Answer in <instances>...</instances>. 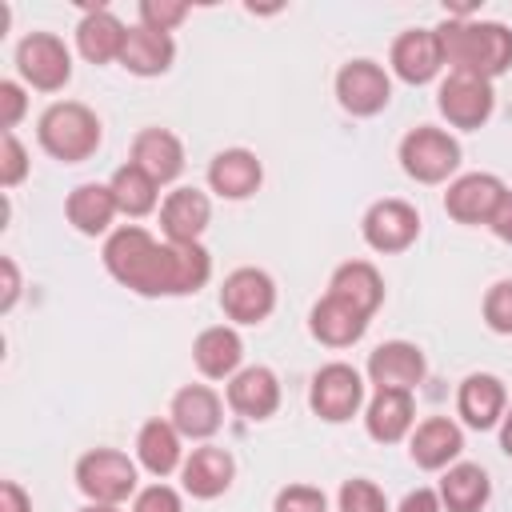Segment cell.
<instances>
[{
	"label": "cell",
	"mask_w": 512,
	"mask_h": 512,
	"mask_svg": "<svg viewBox=\"0 0 512 512\" xmlns=\"http://www.w3.org/2000/svg\"><path fill=\"white\" fill-rule=\"evenodd\" d=\"M172 56H176V44H172L168 32H152V28L136 24V28H128L120 64H124L132 76H160V72L172 68Z\"/></svg>",
	"instance_id": "obj_27"
},
{
	"label": "cell",
	"mask_w": 512,
	"mask_h": 512,
	"mask_svg": "<svg viewBox=\"0 0 512 512\" xmlns=\"http://www.w3.org/2000/svg\"><path fill=\"white\" fill-rule=\"evenodd\" d=\"M232 476H236V460L224 448H216V444L192 448V456L180 464L184 492L196 496V500H216L220 492H228Z\"/></svg>",
	"instance_id": "obj_18"
},
{
	"label": "cell",
	"mask_w": 512,
	"mask_h": 512,
	"mask_svg": "<svg viewBox=\"0 0 512 512\" xmlns=\"http://www.w3.org/2000/svg\"><path fill=\"white\" fill-rule=\"evenodd\" d=\"M228 408L248 416V420H268L280 408V380H276V372L264 368V364L240 368L228 380Z\"/></svg>",
	"instance_id": "obj_16"
},
{
	"label": "cell",
	"mask_w": 512,
	"mask_h": 512,
	"mask_svg": "<svg viewBox=\"0 0 512 512\" xmlns=\"http://www.w3.org/2000/svg\"><path fill=\"white\" fill-rule=\"evenodd\" d=\"M132 512H184V504H180V492H176V488H168V484H148V488L136 492Z\"/></svg>",
	"instance_id": "obj_38"
},
{
	"label": "cell",
	"mask_w": 512,
	"mask_h": 512,
	"mask_svg": "<svg viewBox=\"0 0 512 512\" xmlns=\"http://www.w3.org/2000/svg\"><path fill=\"white\" fill-rule=\"evenodd\" d=\"M336 100L352 116H376L392 100V80L372 60H352L336 72Z\"/></svg>",
	"instance_id": "obj_10"
},
{
	"label": "cell",
	"mask_w": 512,
	"mask_h": 512,
	"mask_svg": "<svg viewBox=\"0 0 512 512\" xmlns=\"http://www.w3.org/2000/svg\"><path fill=\"white\" fill-rule=\"evenodd\" d=\"M488 228H492L504 244H512V192H504V196H500V204H496V212H492Z\"/></svg>",
	"instance_id": "obj_43"
},
{
	"label": "cell",
	"mask_w": 512,
	"mask_h": 512,
	"mask_svg": "<svg viewBox=\"0 0 512 512\" xmlns=\"http://www.w3.org/2000/svg\"><path fill=\"white\" fill-rule=\"evenodd\" d=\"M308 328H312V336H316L320 344H328V348H348V344H356V340L364 336L368 320H364L360 312H352L348 304H340L336 296H324V300L312 308Z\"/></svg>",
	"instance_id": "obj_29"
},
{
	"label": "cell",
	"mask_w": 512,
	"mask_h": 512,
	"mask_svg": "<svg viewBox=\"0 0 512 512\" xmlns=\"http://www.w3.org/2000/svg\"><path fill=\"white\" fill-rule=\"evenodd\" d=\"M504 408H508V392H504V384H500L492 372H472V376L460 384V392H456V412H460L464 424L476 428V432L500 424V420H504Z\"/></svg>",
	"instance_id": "obj_19"
},
{
	"label": "cell",
	"mask_w": 512,
	"mask_h": 512,
	"mask_svg": "<svg viewBox=\"0 0 512 512\" xmlns=\"http://www.w3.org/2000/svg\"><path fill=\"white\" fill-rule=\"evenodd\" d=\"M240 360H244V344H240V332L228 324H212L192 340V364L208 380H232Z\"/></svg>",
	"instance_id": "obj_22"
},
{
	"label": "cell",
	"mask_w": 512,
	"mask_h": 512,
	"mask_svg": "<svg viewBox=\"0 0 512 512\" xmlns=\"http://www.w3.org/2000/svg\"><path fill=\"white\" fill-rule=\"evenodd\" d=\"M436 40L452 72L492 80L512 64V32L496 20H448L436 28Z\"/></svg>",
	"instance_id": "obj_2"
},
{
	"label": "cell",
	"mask_w": 512,
	"mask_h": 512,
	"mask_svg": "<svg viewBox=\"0 0 512 512\" xmlns=\"http://www.w3.org/2000/svg\"><path fill=\"white\" fill-rule=\"evenodd\" d=\"M492 80L468 76V72H448V80L436 92V108L452 128H480L492 116Z\"/></svg>",
	"instance_id": "obj_9"
},
{
	"label": "cell",
	"mask_w": 512,
	"mask_h": 512,
	"mask_svg": "<svg viewBox=\"0 0 512 512\" xmlns=\"http://www.w3.org/2000/svg\"><path fill=\"white\" fill-rule=\"evenodd\" d=\"M0 512H32V500H28V492L16 480L0 484Z\"/></svg>",
	"instance_id": "obj_42"
},
{
	"label": "cell",
	"mask_w": 512,
	"mask_h": 512,
	"mask_svg": "<svg viewBox=\"0 0 512 512\" xmlns=\"http://www.w3.org/2000/svg\"><path fill=\"white\" fill-rule=\"evenodd\" d=\"M420 236V212L404 200H376L364 212V240L376 252H404Z\"/></svg>",
	"instance_id": "obj_11"
},
{
	"label": "cell",
	"mask_w": 512,
	"mask_h": 512,
	"mask_svg": "<svg viewBox=\"0 0 512 512\" xmlns=\"http://www.w3.org/2000/svg\"><path fill=\"white\" fill-rule=\"evenodd\" d=\"M76 488L92 504H120L136 492V464L116 448H92L76 460Z\"/></svg>",
	"instance_id": "obj_4"
},
{
	"label": "cell",
	"mask_w": 512,
	"mask_h": 512,
	"mask_svg": "<svg viewBox=\"0 0 512 512\" xmlns=\"http://www.w3.org/2000/svg\"><path fill=\"white\" fill-rule=\"evenodd\" d=\"M24 108H28L24 88H20L16 80H0V128H4V132H12V128L20 124Z\"/></svg>",
	"instance_id": "obj_39"
},
{
	"label": "cell",
	"mask_w": 512,
	"mask_h": 512,
	"mask_svg": "<svg viewBox=\"0 0 512 512\" xmlns=\"http://www.w3.org/2000/svg\"><path fill=\"white\" fill-rule=\"evenodd\" d=\"M108 188H112V196H116V208L124 212V216H148L152 208H156V180L148 176V172H140L132 160L128 164H120L116 172H112V180H108Z\"/></svg>",
	"instance_id": "obj_32"
},
{
	"label": "cell",
	"mask_w": 512,
	"mask_h": 512,
	"mask_svg": "<svg viewBox=\"0 0 512 512\" xmlns=\"http://www.w3.org/2000/svg\"><path fill=\"white\" fill-rule=\"evenodd\" d=\"M80 512H120V508L116 504H84Z\"/></svg>",
	"instance_id": "obj_45"
},
{
	"label": "cell",
	"mask_w": 512,
	"mask_h": 512,
	"mask_svg": "<svg viewBox=\"0 0 512 512\" xmlns=\"http://www.w3.org/2000/svg\"><path fill=\"white\" fill-rule=\"evenodd\" d=\"M260 180H264V168L248 148H224L208 164V184L224 200H248L260 188Z\"/></svg>",
	"instance_id": "obj_21"
},
{
	"label": "cell",
	"mask_w": 512,
	"mask_h": 512,
	"mask_svg": "<svg viewBox=\"0 0 512 512\" xmlns=\"http://www.w3.org/2000/svg\"><path fill=\"white\" fill-rule=\"evenodd\" d=\"M500 448L512 456V408H504V420H500Z\"/></svg>",
	"instance_id": "obj_44"
},
{
	"label": "cell",
	"mask_w": 512,
	"mask_h": 512,
	"mask_svg": "<svg viewBox=\"0 0 512 512\" xmlns=\"http://www.w3.org/2000/svg\"><path fill=\"white\" fill-rule=\"evenodd\" d=\"M504 192H508V188H504L496 176H488V172H468V176H460V180L448 184V192H444V212H448L452 220H460V224H488Z\"/></svg>",
	"instance_id": "obj_13"
},
{
	"label": "cell",
	"mask_w": 512,
	"mask_h": 512,
	"mask_svg": "<svg viewBox=\"0 0 512 512\" xmlns=\"http://www.w3.org/2000/svg\"><path fill=\"white\" fill-rule=\"evenodd\" d=\"M136 456L152 476H172L180 460V432L172 420H148L136 436Z\"/></svg>",
	"instance_id": "obj_31"
},
{
	"label": "cell",
	"mask_w": 512,
	"mask_h": 512,
	"mask_svg": "<svg viewBox=\"0 0 512 512\" xmlns=\"http://www.w3.org/2000/svg\"><path fill=\"white\" fill-rule=\"evenodd\" d=\"M492 496L488 472L480 464H452L440 480V504L444 512H480Z\"/></svg>",
	"instance_id": "obj_30"
},
{
	"label": "cell",
	"mask_w": 512,
	"mask_h": 512,
	"mask_svg": "<svg viewBox=\"0 0 512 512\" xmlns=\"http://www.w3.org/2000/svg\"><path fill=\"white\" fill-rule=\"evenodd\" d=\"M104 268L136 296H188L212 276L204 244H160L140 224H124L104 240Z\"/></svg>",
	"instance_id": "obj_1"
},
{
	"label": "cell",
	"mask_w": 512,
	"mask_h": 512,
	"mask_svg": "<svg viewBox=\"0 0 512 512\" xmlns=\"http://www.w3.org/2000/svg\"><path fill=\"white\" fill-rule=\"evenodd\" d=\"M368 380L376 392H412L424 380V352L408 340H388L368 356Z\"/></svg>",
	"instance_id": "obj_12"
},
{
	"label": "cell",
	"mask_w": 512,
	"mask_h": 512,
	"mask_svg": "<svg viewBox=\"0 0 512 512\" xmlns=\"http://www.w3.org/2000/svg\"><path fill=\"white\" fill-rule=\"evenodd\" d=\"M124 40H128V28H124L108 8H88L84 20L76 24V48H80V56L92 60V64L120 60Z\"/></svg>",
	"instance_id": "obj_25"
},
{
	"label": "cell",
	"mask_w": 512,
	"mask_h": 512,
	"mask_svg": "<svg viewBox=\"0 0 512 512\" xmlns=\"http://www.w3.org/2000/svg\"><path fill=\"white\" fill-rule=\"evenodd\" d=\"M340 512H388V500L372 480L356 476L340 484Z\"/></svg>",
	"instance_id": "obj_33"
},
{
	"label": "cell",
	"mask_w": 512,
	"mask_h": 512,
	"mask_svg": "<svg viewBox=\"0 0 512 512\" xmlns=\"http://www.w3.org/2000/svg\"><path fill=\"white\" fill-rule=\"evenodd\" d=\"M184 16H188V4H180V0H144L140 4V24L152 32H172Z\"/></svg>",
	"instance_id": "obj_37"
},
{
	"label": "cell",
	"mask_w": 512,
	"mask_h": 512,
	"mask_svg": "<svg viewBox=\"0 0 512 512\" xmlns=\"http://www.w3.org/2000/svg\"><path fill=\"white\" fill-rule=\"evenodd\" d=\"M396 512H444V504H440V492H432V488H416V492H408V496L400 500Z\"/></svg>",
	"instance_id": "obj_40"
},
{
	"label": "cell",
	"mask_w": 512,
	"mask_h": 512,
	"mask_svg": "<svg viewBox=\"0 0 512 512\" xmlns=\"http://www.w3.org/2000/svg\"><path fill=\"white\" fill-rule=\"evenodd\" d=\"M36 136L48 156H56L64 164H80L100 148V120L92 108H84L76 100H60V104L44 108Z\"/></svg>",
	"instance_id": "obj_3"
},
{
	"label": "cell",
	"mask_w": 512,
	"mask_h": 512,
	"mask_svg": "<svg viewBox=\"0 0 512 512\" xmlns=\"http://www.w3.org/2000/svg\"><path fill=\"white\" fill-rule=\"evenodd\" d=\"M328 296H336L340 304H348L352 312H360L368 320L380 308V300H384V280H380V272L368 260H348V264H340L332 272Z\"/></svg>",
	"instance_id": "obj_24"
},
{
	"label": "cell",
	"mask_w": 512,
	"mask_h": 512,
	"mask_svg": "<svg viewBox=\"0 0 512 512\" xmlns=\"http://www.w3.org/2000/svg\"><path fill=\"white\" fill-rule=\"evenodd\" d=\"M116 212H120V208H116V196H112L108 184H80V188H72L68 200H64L68 224H72L76 232H84V236H100V232L112 224Z\"/></svg>",
	"instance_id": "obj_28"
},
{
	"label": "cell",
	"mask_w": 512,
	"mask_h": 512,
	"mask_svg": "<svg viewBox=\"0 0 512 512\" xmlns=\"http://www.w3.org/2000/svg\"><path fill=\"white\" fill-rule=\"evenodd\" d=\"M212 220V204L200 188H176L160 204V228L168 244H200V232Z\"/></svg>",
	"instance_id": "obj_15"
},
{
	"label": "cell",
	"mask_w": 512,
	"mask_h": 512,
	"mask_svg": "<svg viewBox=\"0 0 512 512\" xmlns=\"http://www.w3.org/2000/svg\"><path fill=\"white\" fill-rule=\"evenodd\" d=\"M24 176H28V152L16 140V132H4L0 136V184L4 188H16Z\"/></svg>",
	"instance_id": "obj_35"
},
{
	"label": "cell",
	"mask_w": 512,
	"mask_h": 512,
	"mask_svg": "<svg viewBox=\"0 0 512 512\" xmlns=\"http://www.w3.org/2000/svg\"><path fill=\"white\" fill-rule=\"evenodd\" d=\"M0 272H4V292H0V312H12L16 296H20V272H16V260L4 256L0 260Z\"/></svg>",
	"instance_id": "obj_41"
},
{
	"label": "cell",
	"mask_w": 512,
	"mask_h": 512,
	"mask_svg": "<svg viewBox=\"0 0 512 512\" xmlns=\"http://www.w3.org/2000/svg\"><path fill=\"white\" fill-rule=\"evenodd\" d=\"M460 448H464V432H460L448 416H428V420H420L416 432H412V440H408V456H412V464L424 468V472L448 468V464L460 456Z\"/></svg>",
	"instance_id": "obj_17"
},
{
	"label": "cell",
	"mask_w": 512,
	"mask_h": 512,
	"mask_svg": "<svg viewBox=\"0 0 512 512\" xmlns=\"http://www.w3.org/2000/svg\"><path fill=\"white\" fill-rule=\"evenodd\" d=\"M308 404L320 420L328 424H344L356 416V408L364 404V380L352 364H324L316 376H312V388H308Z\"/></svg>",
	"instance_id": "obj_6"
},
{
	"label": "cell",
	"mask_w": 512,
	"mask_h": 512,
	"mask_svg": "<svg viewBox=\"0 0 512 512\" xmlns=\"http://www.w3.org/2000/svg\"><path fill=\"white\" fill-rule=\"evenodd\" d=\"M172 424H176V432L180 436H188V440H208L216 428H220V420H224V408H220V396L208 388V384H188V388H180L176 396H172Z\"/></svg>",
	"instance_id": "obj_20"
},
{
	"label": "cell",
	"mask_w": 512,
	"mask_h": 512,
	"mask_svg": "<svg viewBox=\"0 0 512 512\" xmlns=\"http://www.w3.org/2000/svg\"><path fill=\"white\" fill-rule=\"evenodd\" d=\"M440 68H444V52H440L436 28H412L404 36H396V44H392V72L404 84H428Z\"/></svg>",
	"instance_id": "obj_14"
},
{
	"label": "cell",
	"mask_w": 512,
	"mask_h": 512,
	"mask_svg": "<svg viewBox=\"0 0 512 512\" xmlns=\"http://www.w3.org/2000/svg\"><path fill=\"white\" fill-rule=\"evenodd\" d=\"M16 68H20V76L32 88L60 92L68 84V76H72V56H68V48H64L60 36H52V32H28L20 40V48H16Z\"/></svg>",
	"instance_id": "obj_7"
},
{
	"label": "cell",
	"mask_w": 512,
	"mask_h": 512,
	"mask_svg": "<svg viewBox=\"0 0 512 512\" xmlns=\"http://www.w3.org/2000/svg\"><path fill=\"white\" fill-rule=\"evenodd\" d=\"M400 168L420 184H440L460 168V144L440 128H412L400 140Z\"/></svg>",
	"instance_id": "obj_5"
},
{
	"label": "cell",
	"mask_w": 512,
	"mask_h": 512,
	"mask_svg": "<svg viewBox=\"0 0 512 512\" xmlns=\"http://www.w3.org/2000/svg\"><path fill=\"white\" fill-rule=\"evenodd\" d=\"M416 424V408H412V392H376L364 408V428L372 440L380 444H396L412 432Z\"/></svg>",
	"instance_id": "obj_26"
},
{
	"label": "cell",
	"mask_w": 512,
	"mask_h": 512,
	"mask_svg": "<svg viewBox=\"0 0 512 512\" xmlns=\"http://www.w3.org/2000/svg\"><path fill=\"white\" fill-rule=\"evenodd\" d=\"M324 508H328V500L312 484H288L276 492V504H272V512H324Z\"/></svg>",
	"instance_id": "obj_36"
},
{
	"label": "cell",
	"mask_w": 512,
	"mask_h": 512,
	"mask_svg": "<svg viewBox=\"0 0 512 512\" xmlns=\"http://www.w3.org/2000/svg\"><path fill=\"white\" fill-rule=\"evenodd\" d=\"M220 308L236 324H260L276 308V284L260 268H236L220 284Z\"/></svg>",
	"instance_id": "obj_8"
},
{
	"label": "cell",
	"mask_w": 512,
	"mask_h": 512,
	"mask_svg": "<svg viewBox=\"0 0 512 512\" xmlns=\"http://www.w3.org/2000/svg\"><path fill=\"white\" fill-rule=\"evenodd\" d=\"M484 324L500 336H512V280H500L484 296Z\"/></svg>",
	"instance_id": "obj_34"
},
{
	"label": "cell",
	"mask_w": 512,
	"mask_h": 512,
	"mask_svg": "<svg viewBox=\"0 0 512 512\" xmlns=\"http://www.w3.org/2000/svg\"><path fill=\"white\" fill-rule=\"evenodd\" d=\"M132 164L148 172L156 184H168L184 172V144L168 128H144L132 140Z\"/></svg>",
	"instance_id": "obj_23"
}]
</instances>
